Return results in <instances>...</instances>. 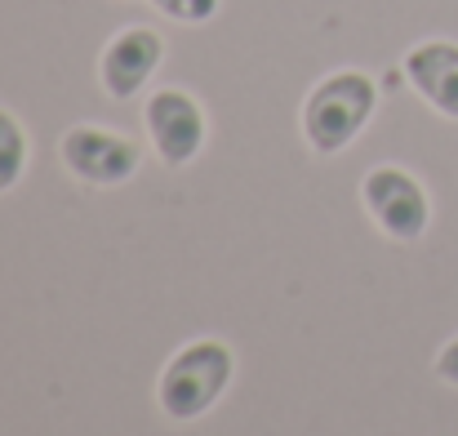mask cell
Segmentation results:
<instances>
[{
  "label": "cell",
  "instance_id": "cell-1",
  "mask_svg": "<svg viewBox=\"0 0 458 436\" xmlns=\"http://www.w3.org/2000/svg\"><path fill=\"white\" fill-rule=\"evenodd\" d=\"M232 379H236L232 343L227 338H191L165 361V370L156 379V406L174 423L205 419L227 397Z\"/></svg>",
  "mask_w": 458,
  "mask_h": 436
},
{
  "label": "cell",
  "instance_id": "cell-2",
  "mask_svg": "<svg viewBox=\"0 0 458 436\" xmlns=\"http://www.w3.org/2000/svg\"><path fill=\"white\" fill-rule=\"evenodd\" d=\"M378 112V85L374 76L343 67L329 72L325 81L311 85V94L303 98V139L311 151L320 156H338L360 139V130L374 121Z\"/></svg>",
  "mask_w": 458,
  "mask_h": 436
},
{
  "label": "cell",
  "instance_id": "cell-3",
  "mask_svg": "<svg viewBox=\"0 0 458 436\" xmlns=\"http://www.w3.org/2000/svg\"><path fill=\"white\" fill-rule=\"evenodd\" d=\"M360 205L387 241L414 245L432 227V196L428 187L401 165H374L360 178Z\"/></svg>",
  "mask_w": 458,
  "mask_h": 436
},
{
  "label": "cell",
  "instance_id": "cell-4",
  "mask_svg": "<svg viewBox=\"0 0 458 436\" xmlns=\"http://www.w3.org/2000/svg\"><path fill=\"white\" fill-rule=\"evenodd\" d=\"M143 125H148V139L152 151L169 165V169H187L209 139V121H205V107L196 103V94L178 90V85H165L152 90L148 103H143Z\"/></svg>",
  "mask_w": 458,
  "mask_h": 436
},
{
  "label": "cell",
  "instance_id": "cell-5",
  "mask_svg": "<svg viewBox=\"0 0 458 436\" xmlns=\"http://www.w3.org/2000/svg\"><path fill=\"white\" fill-rule=\"evenodd\" d=\"M58 156L72 178H81L89 187H121L139 174L143 143L130 134L103 130V125H72L58 143Z\"/></svg>",
  "mask_w": 458,
  "mask_h": 436
},
{
  "label": "cell",
  "instance_id": "cell-6",
  "mask_svg": "<svg viewBox=\"0 0 458 436\" xmlns=\"http://www.w3.org/2000/svg\"><path fill=\"white\" fill-rule=\"evenodd\" d=\"M165 63V36L156 27H125L98 54V81L107 98H139Z\"/></svg>",
  "mask_w": 458,
  "mask_h": 436
},
{
  "label": "cell",
  "instance_id": "cell-7",
  "mask_svg": "<svg viewBox=\"0 0 458 436\" xmlns=\"http://www.w3.org/2000/svg\"><path fill=\"white\" fill-rule=\"evenodd\" d=\"M401 72L410 90L441 116L458 121V40H419L405 49Z\"/></svg>",
  "mask_w": 458,
  "mask_h": 436
},
{
  "label": "cell",
  "instance_id": "cell-8",
  "mask_svg": "<svg viewBox=\"0 0 458 436\" xmlns=\"http://www.w3.org/2000/svg\"><path fill=\"white\" fill-rule=\"evenodd\" d=\"M27 160H31V139H27L22 121L9 107H0V192L22 183Z\"/></svg>",
  "mask_w": 458,
  "mask_h": 436
},
{
  "label": "cell",
  "instance_id": "cell-9",
  "mask_svg": "<svg viewBox=\"0 0 458 436\" xmlns=\"http://www.w3.org/2000/svg\"><path fill=\"white\" fill-rule=\"evenodd\" d=\"M152 4L169 22H182V27H200L223 9V0H152Z\"/></svg>",
  "mask_w": 458,
  "mask_h": 436
},
{
  "label": "cell",
  "instance_id": "cell-10",
  "mask_svg": "<svg viewBox=\"0 0 458 436\" xmlns=\"http://www.w3.org/2000/svg\"><path fill=\"white\" fill-rule=\"evenodd\" d=\"M437 379L450 383V388H458V334L437 352Z\"/></svg>",
  "mask_w": 458,
  "mask_h": 436
}]
</instances>
